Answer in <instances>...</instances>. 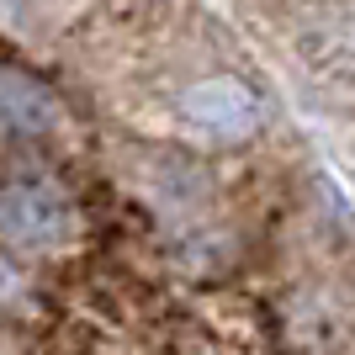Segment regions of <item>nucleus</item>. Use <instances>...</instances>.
<instances>
[{"instance_id": "7ed1b4c3", "label": "nucleus", "mask_w": 355, "mask_h": 355, "mask_svg": "<svg viewBox=\"0 0 355 355\" xmlns=\"http://www.w3.org/2000/svg\"><path fill=\"white\" fill-rule=\"evenodd\" d=\"M302 48L329 74H350L355 80V6H324L302 32Z\"/></svg>"}, {"instance_id": "20e7f679", "label": "nucleus", "mask_w": 355, "mask_h": 355, "mask_svg": "<svg viewBox=\"0 0 355 355\" xmlns=\"http://www.w3.org/2000/svg\"><path fill=\"white\" fill-rule=\"evenodd\" d=\"M0 117L11 128H21V133H43L53 122V101L37 85H27V80H6L0 85Z\"/></svg>"}, {"instance_id": "f03ea898", "label": "nucleus", "mask_w": 355, "mask_h": 355, "mask_svg": "<svg viewBox=\"0 0 355 355\" xmlns=\"http://www.w3.org/2000/svg\"><path fill=\"white\" fill-rule=\"evenodd\" d=\"M74 228V207L53 180L32 175L0 191V239L11 250H48Z\"/></svg>"}, {"instance_id": "f257e3e1", "label": "nucleus", "mask_w": 355, "mask_h": 355, "mask_svg": "<svg viewBox=\"0 0 355 355\" xmlns=\"http://www.w3.org/2000/svg\"><path fill=\"white\" fill-rule=\"evenodd\" d=\"M260 117H266V106H260L254 85L239 80V74H207V80L180 90V122L207 138H223V144L254 138Z\"/></svg>"}]
</instances>
